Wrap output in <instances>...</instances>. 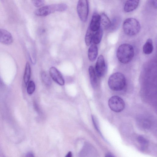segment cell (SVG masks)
<instances>
[{
  "instance_id": "obj_9",
  "label": "cell",
  "mask_w": 157,
  "mask_h": 157,
  "mask_svg": "<svg viewBox=\"0 0 157 157\" xmlns=\"http://www.w3.org/2000/svg\"><path fill=\"white\" fill-rule=\"evenodd\" d=\"M13 41L11 34L7 30L0 29V42L6 45H10Z\"/></svg>"
},
{
  "instance_id": "obj_6",
  "label": "cell",
  "mask_w": 157,
  "mask_h": 157,
  "mask_svg": "<svg viewBox=\"0 0 157 157\" xmlns=\"http://www.w3.org/2000/svg\"><path fill=\"white\" fill-rule=\"evenodd\" d=\"M77 12L78 16L83 22L86 21L89 12V7L87 0H78L77 6Z\"/></svg>"
},
{
  "instance_id": "obj_23",
  "label": "cell",
  "mask_w": 157,
  "mask_h": 157,
  "mask_svg": "<svg viewBox=\"0 0 157 157\" xmlns=\"http://www.w3.org/2000/svg\"><path fill=\"white\" fill-rule=\"evenodd\" d=\"M34 5L36 7H39L43 5L44 0H32Z\"/></svg>"
},
{
  "instance_id": "obj_1",
  "label": "cell",
  "mask_w": 157,
  "mask_h": 157,
  "mask_svg": "<svg viewBox=\"0 0 157 157\" xmlns=\"http://www.w3.org/2000/svg\"><path fill=\"white\" fill-rule=\"evenodd\" d=\"M134 55L133 47L128 44H124L118 48L117 56L119 61L124 64L129 63L132 59Z\"/></svg>"
},
{
  "instance_id": "obj_19",
  "label": "cell",
  "mask_w": 157,
  "mask_h": 157,
  "mask_svg": "<svg viewBox=\"0 0 157 157\" xmlns=\"http://www.w3.org/2000/svg\"><path fill=\"white\" fill-rule=\"evenodd\" d=\"M41 77L43 82L47 86H50L51 84V79L47 73L43 71L41 73Z\"/></svg>"
},
{
  "instance_id": "obj_15",
  "label": "cell",
  "mask_w": 157,
  "mask_h": 157,
  "mask_svg": "<svg viewBox=\"0 0 157 157\" xmlns=\"http://www.w3.org/2000/svg\"><path fill=\"white\" fill-rule=\"evenodd\" d=\"M88 70L91 83L93 87H95L97 82L96 72L93 67L91 66L89 67Z\"/></svg>"
},
{
  "instance_id": "obj_7",
  "label": "cell",
  "mask_w": 157,
  "mask_h": 157,
  "mask_svg": "<svg viewBox=\"0 0 157 157\" xmlns=\"http://www.w3.org/2000/svg\"><path fill=\"white\" fill-rule=\"evenodd\" d=\"M95 72L97 76L98 77H101L105 75L106 67L105 59L102 55L98 57L95 66Z\"/></svg>"
},
{
  "instance_id": "obj_24",
  "label": "cell",
  "mask_w": 157,
  "mask_h": 157,
  "mask_svg": "<svg viewBox=\"0 0 157 157\" xmlns=\"http://www.w3.org/2000/svg\"><path fill=\"white\" fill-rule=\"evenodd\" d=\"M151 3L153 7L156 8H157V0H151Z\"/></svg>"
},
{
  "instance_id": "obj_27",
  "label": "cell",
  "mask_w": 157,
  "mask_h": 157,
  "mask_svg": "<svg viewBox=\"0 0 157 157\" xmlns=\"http://www.w3.org/2000/svg\"><path fill=\"white\" fill-rule=\"evenodd\" d=\"M106 157H113L114 156L111 153H108L105 156Z\"/></svg>"
},
{
  "instance_id": "obj_5",
  "label": "cell",
  "mask_w": 157,
  "mask_h": 157,
  "mask_svg": "<svg viewBox=\"0 0 157 157\" xmlns=\"http://www.w3.org/2000/svg\"><path fill=\"white\" fill-rule=\"evenodd\" d=\"M108 105L111 110L116 112L122 111L125 106L124 100L117 96H113L109 99Z\"/></svg>"
},
{
  "instance_id": "obj_26",
  "label": "cell",
  "mask_w": 157,
  "mask_h": 157,
  "mask_svg": "<svg viewBox=\"0 0 157 157\" xmlns=\"http://www.w3.org/2000/svg\"><path fill=\"white\" fill-rule=\"evenodd\" d=\"M72 156V153L71 151H69L66 156V157H71Z\"/></svg>"
},
{
  "instance_id": "obj_14",
  "label": "cell",
  "mask_w": 157,
  "mask_h": 157,
  "mask_svg": "<svg viewBox=\"0 0 157 157\" xmlns=\"http://www.w3.org/2000/svg\"><path fill=\"white\" fill-rule=\"evenodd\" d=\"M100 24L106 29L110 28L111 26V21L109 17L104 13L100 15Z\"/></svg>"
},
{
  "instance_id": "obj_8",
  "label": "cell",
  "mask_w": 157,
  "mask_h": 157,
  "mask_svg": "<svg viewBox=\"0 0 157 157\" xmlns=\"http://www.w3.org/2000/svg\"><path fill=\"white\" fill-rule=\"evenodd\" d=\"M49 73L52 79L56 83L60 86L64 84L65 81L61 73L54 67H51Z\"/></svg>"
},
{
  "instance_id": "obj_10",
  "label": "cell",
  "mask_w": 157,
  "mask_h": 157,
  "mask_svg": "<svg viewBox=\"0 0 157 157\" xmlns=\"http://www.w3.org/2000/svg\"><path fill=\"white\" fill-rule=\"evenodd\" d=\"M100 15L94 13L92 16L89 28L94 31L98 30L100 27Z\"/></svg>"
},
{
  "instance_id": "obj_18",
  "label": "cell",
  "mask_w": 157,
  "mask_h": 157,
  "mask_svg": "<svg viewBox=\"0 0 157 157\" xmlns=\"http://www.w3.org/2000/svg\"><path fill=\"white\" fill-rule=\"evenodd\" d=\"M95 32L92 30L88 27L86 33L85 39V43L87 46H88L91 44Z\"/></svg>"
},
{
  "instance_id": "obj_22",
  "label": "cell",
  "mask_w": 157,
  "mask_h": 157,
  "mask_svg": "<svg viewBox=\"0 0 157 157\" xmlns=\"http://www.w3.org/2000/svg\"><path fill=\"white\" fill-rule=\"evenodd\" d=\"M137 140L140 144L142 149H144L148 144V141L144 137L140 136L137 138Z\"/></svg>"
},
{
  "instance_id": "obj_12",
  "label": "cell",
  "mask_w": 157,
  "mask_h": 157,
  "mask_svg": "<svg viewBox=\"0 0 157 157\" xmlns=\"http://www.w3.org/2000/svg\"><path fill=\"white\" fill-rule=\"evenodd\" d=\"M98 54V48L96 44L92 43L88 50V57L89 60L93 62L96 59Z\"/></svg>"
},
{
  "instance_id": "obj_2",
  "label": "cell",
  "mask_w": 157,
  "mask_h": 157,
  "mask_svg": "<svg viewBox=\"0 0 157 157\" xmlns=\"http://www.w3.org/2000/svg\"><path fill=\"white\" fill-rule=\"evenodd\" d=\"M108 84L109 88L112 90L115 91L122 90L126 84L125 77L121 73H114L109 78Z\"/></svg>"
},
{
  "instance_id": "obj_21",
  "label": "cell",
  "mask_w": 157,
  "mask_h": 157,
  "mask_svg": "<svg viewBox=\"0 0 157 157\" xmlns=\"http://www.w3.org/2000/svg\"><path fill=\"white\" fill-rule=\"evenodd\" d=\"M121 20L120 17H115L111 21V26L110 28L115 29L117 28L121 24Z\"/></svg>"
},
{
  "instance_id": "obj_16",
  "label": "cell",
  "mask_w": 157,
  "mask_h": 157,
  "mask_svg": "<svg viewBox=\"0 0 157 157\" xmlns=\"http://www.w3.org/2000/svg\"><path fill=\"white\" fill-rule=\"evenodd\" d=\"M103 35V31L101 27L95 32L92 41L93 43L96 44H99L101 41Z\"/></svg>"
},
{
  "instance_id": "obj_3",
  "label": "cell",
  "mask_w": 157,
  "mask_h": 157,
  "mask_svg": "<svg viewBox=\"0 0 157 157\" xmlns=\"http://www.w3.org/2000/svg\"><path fill=\"white\" fill-rule=\"evenodd\" d=\"M67 5L64 3L47 5L40 7L35 12L38 16H46L55 12H63L67 9Z\"/></svg>"
},
{
  "instance_id": "obj_11",
  "label": "cell",
  "mask_w": 157,
  "mask_h": 157,
  "mask_svg": "<svg viewBox=\"0 0 157 157\" xmlns=\"http://www.w3.org/2000/svg\"><path fill=\"white\" fill-rule=\"evenodd\" d=\"M140 0H127L124 7V10L126 12H131L138 7Z\"/></svg>"
},
{
  "instance_id": "obj_4",
  "label": "cell",
  "mask_w": 157,
  "mask_h": 157,
  "mask_svg": "<svg viewBox=\"0 0 157 157\" xmlns=\"http://www.w3.org/2000/svg\"><path fill=\"white\" fill-rule=\"evenodd\" d=\"M123 27L125 33L129 36L136 35L139 32L140 29L139 22L133 18L125 19L124 22Z\"/></svg>"
},
{
  "instance_id": "obj_17",
  "label": "cell",
  "mask_w": 157,
  "mask_h": 157,
  "mask_svg": "<svg viewBox=\"0 0 157 157\" xmlns=\"http://www.w3.org/2000/svg\"><path fill=\"white\" fill-rule=\"evenodd\" d=\"M31 76V68L29 62L26 64L25 71L24 75V81L25 83L27 84L29 81Z\"/></svg>"
},
{
  "instance_id": "obj_25",
  "label": "cell",
  "mask_w": 157,
  "mask_h": 157,
  "mask_svg": "<svg viewBox=\"0 0 157 157\" xmlns=\"http://www.w3.org/2000/svg\"><path fill=\"white\" fill-rule=\"evenodd\" d=\"M34 155L33 153L31 152L28 153L26 154V157H33Z\"/></svg>"
},
{
  "instance_id": "obj_20",
  "label": "cell",
  "mask_w": 157,
  "mask_h": 157,
  "mask_svg": "<svg viewBox=\"0 0 157 157\" xmlns=\"http://www.w3.org/2000/svg\"><path fill=\"white\" fill-rule=\"evenodd\" d=\"M35 89V85L33 81H30L28 83L27 91L29 94H32L33 93Z\"/></svg>"
},
{
  "instance_id": "obj_13",
  "label": "cell",
  "mask_w": 157,
  "mask_h": 157,
  "mask_svg": "<svg viewBox=\"0 0 157 157\" xmlns=\"http://www.w3.org/2000/svg\"><path fill=\"white\" fill-rule=\"evenodd\" d=\"M153 49L152 40L150 38L148 39L143 47V52L145 54L149 55L152 52Z\"/></svg>"
}]
</instances>
